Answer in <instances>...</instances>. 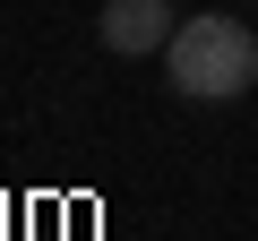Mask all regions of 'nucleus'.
Instances as JSON below:
<instances>
[{
	"instance_id": "1",
	"label": "nucleus",
	"mask_w": 258,
	"mask_h": 241,
	"mask_svg": "<svg viewBox=\"0 0 258 241\" xmlns=\"http://www.w3.org/2000/svg\"><path fill=\"white\" fill-rule=\"evenodd\" d=\"M164 78H172V95H189V103H232V95L258 86V35H249L241 18H224V9H198V18L172 26Z\"/></svg>"
},
{
	"instance_id": "2",
	"label": "nucleus",
	"mask_w": 258,
	"mask_h": 241,
	"mask_svg": "<svg viewBox=\"0 0 258 241\" xmlns=\"http://www.w3.org/2000/svg\"><path fill=\"white\" fill-rule=\"evenodd\" d=\"M172 26H181L172 0H103V18H95L103 52H120V61H164Z\"/></svg>"
}]
</instances>
